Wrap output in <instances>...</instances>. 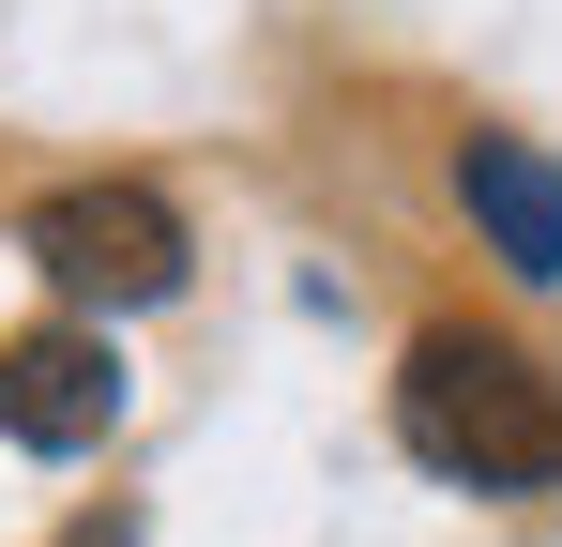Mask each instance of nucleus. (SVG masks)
<instances>
[{
  "label": "nucleus",
  "instance_id": "1",
  "mask_svg": "<svg viewBox=\"0 0 562 547\" xmlns=\"http://www.w3.org/2000/svg\"><path fill=\"white\" fill-rule=\"evenodd\" d=\"M395 442L441 487H562V380L486 320H426L395 350Z\"/></svg>",
  "mask_w": 562,
  "mask_h": 547
},
{
  "label": "nucleus",
  "instance_id": "2",
  "mask_svg": "<svg viewBox=\"0 0 562 547\" xmlns=\"http://www.w3.org/2000/svg\"><path fill=\"white\" fill-rule=\"evenodd\" d=\"M31 274L61 289V304H168L183 289V213L153 198V182H61V198H31Z\"/></svg>",
  "mask_w": 562,
  "mask_h": 547
},
{
  "label": "nucleus",
  "instance_id": "3",
  "mask_svg": "<svg viewBox=\"0 0 562 547\" xmlns=\"http://www.w3.org/2000/svg\"><path fill=\"white\" fill-rule=\"evenodd\" d=\"M122 426V350H106V320H31V335H0V442L15 456H92Z\"/></svg>",
  "mask_w": 562,
  "mask_h": 547
},
{
  "label": "nucleus",
  "instance_id": "4",
  "mask_svg": "<svg viewBox=\"0 0 562 547\" xmlns=\"http://www.w3.org/2000/svg\"><path fill=\"white\" fill-rule=\"evenodd\" d=\"M457 198H471L486 259L517 274V289H562V168L532 153V137H486V122H471L457 137Z\"/></svg>",
  "mask_w": 562,
  "mask_h": 547
},
{
  "label": "nucleus",
  "instance_id": "5",
  "mask_svg": "<svg viewBox=\"0 0 562 547\" xmlns=\"http://www.w3.org/2000/svg\"><path fill=\"white\" fill-rule=\"evenodd\" d=\"M77 547H137V533H122V517H92V533H77Z\"/></svg>",
  "mask_w": 562,
  "mask_h": 547
}]
</instances>
